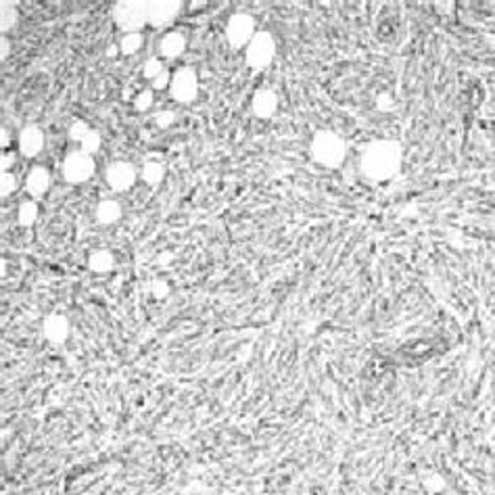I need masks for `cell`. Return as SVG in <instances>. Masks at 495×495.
I'll use <instances>...</instances> for the list:
<instances>
[{
	"instance_id": "obj_1",
	"label": "cell",
	"mask_w": 495,
	"mask_h": 495,
	"mask_svg": "<svg viewBox=\"0 0 495 495\" xmlns=\"http://www.w3.org/2000/svg\"><path fill=\"white\" fill-rule=\"evenodd\" d=\"M401 147L393 140L370 143L361 155V171L366 178L385 182L401 169Z\"/></svg>"
},
{
	"instance_id": "obj_2",
	"label": "cell",
	"mask_w": 495,
	"mask_h": 495,
	"mask_svg": "<svg viewBox=\"0 0 495 495\" xmlns=\"http://www.w3.org/2000/svg\"><path fill=\"white\" fill-rule=\"evenodd\" d=\"M312 157L324 167H339L347 157V145L339 134L322 130L312 140Z\"/></svg>"
},
{
	"instance_id": "obj_3",
	"label": "cell",
	"mask_w": 495,
	"mask_h": 495,
	"mask_svg": "<svg viewBox=\"0 0 495 495\" xmlns=\"http://www.w3.org/2000/svg\"><path fill=\"white\" fill-rule=\"evenodd\" d=\"M113 17L121 30L130 32H140L149 23V3H138V0H123L117 3L113 9Z\"/></svg>"
},
{
	"instance_id": "obj_4",
	"label": "cell",
	"mask_w": 495,
	"mask_h": 495,
	"mask_svg": "<svg viewBox=\"0 0 495 495\" xmlns=\"http://www.w3.org/2000/svg\"><path fill=\"white\" fill-rule=\"evenodd\" d=\"M274 52H276V42L272 34L257 32L255 38L249 42V46H246V65L255 72H262L272 63Z\"/></svg>"
},
{
	"instance_id": "obj_5",
	"label": "cell",
	"mask_w": 495,
	"mask_h": 495,
	"mask_svg": "<svg viewBox=\"0 0 495 495\" xmlns=\"http://www.w3.org/2000/svg\"><path fill=\"white\" fill-rule=\"evenodd\" d=\"M255 21L251 15L246 13H236L230 17L228 25H226V38L230 42L232 48H244L249 46V42L255 38Z\"/></svg>"
},
{
	"instance_id": "obj_6",
	"label": "cell",
	"mask_w": 495,
	"mask_h": 495,
	"mask_svg": "<svg viewBox=\"0 0 495 495\" xmlns=\"http://www.w3.org/2000/svg\"><path fill=\"white\" fill-rule=\"evenodd\" d=\"M169 92H171L173 101H178V103H184V105L193 103L197 98V94H199V78H197V74L191 67L178 70L171 76Z\"/></svg>"
},
{
	"instance_id": "obj_7",
	"label": "cell",
	"mask_w": 495,
	"mask_h": 495,
	"mask_svg": "<svg viewBox=\"0 0 495 495\" xmlns=\"http://www.w3.org/2000/svg\"><path fill=\"white\" fill-rule=\"evenodd\" d=\"M92 173H94L92 155L84 153V151H74L67 155V159L63 163V176L67 182L80 184V182H86Z\"/></svg>"
},
{
	"instance_id": "obj_8",
	"label": "cell",
	"mask_w": 495,
	"mask_h": 495,
	"mask_svg": "<svg viewBox=\"0 0 495 495\" xmlns=\"http://www.w3.org/2000/svg\"><path fill=\"white\" fill-rule=\"evenodd\" d=\"M105 178H107V184H109L113 191L121 193V191H128V189L134 187V182H136V169H134V165L128 163V161H117V163H111V165L107 167Z\"/></svg>"
},
{
	"instance_id": "obj_9",
	"label": "cell",
	"mask_w": 495,
	"mask_h": 495,
	"mask_svg": "<svg viewBox=\"0 0 495 495\" xmlns=\"http://www.w3.org/2000/svg\"><path fill=\"white\" fill-rule=\"evenodd\" d=\"M182 7L184 5L176 3V0H157V3H149V25H155V28L169 25L178 17Z\"/></svg>"
},
{
	"instance_id": "obj_10",
	"label": "cell",
	"mask_w": 495,
	"mask_h": 495,
	"mask_svg": "<svg viewBox=\"0 0 495 495\" xmlns=\"http://www.w3.org/2000/svg\"><path fill=\"white\" fill-rule=\"evenodd\" d=\"M44 147V134L36 126H28L19 134V151L23 157H36Z\"/></svg>"
},
{
	"instance_id": "obj_11",
	"label": "cell",
	"mask_w": 495,
	"mask_h": 495,
	"mask_svg": "<svg viewBox=\"0 0 495 495\" xmlns=\"http://www.w3.org/2000/svg\"><path fill=\"white\" fill-rule=\"evenodd\" d=\"M276 109H278V96H276L274 90L262 88V90L255 92V96H253V111H255L257 117L268 119V117H272L276 113Z\"/></svg>"
},
{
	"instance_id": "obj_12",
	"label": "cell",
	"mask_w": 495,
	"mask_h": 495,
	"mask_svg": "<svg viewBox=\"0 0 495 495\" xmlns=\"http://www.w3.org/2000/svg\"><path fill=\"white\" fill-rule=\"evenodd\" d=\"M48 187H50V173H48L46 167H34V169L28 173V178H25V189H28L30 195L40 197V195H44V193L48 191Z\"/></svg>"
},
{
	"instance_id": "obj_13",
	"label": "cell",
	"mask_w": 495,
	"mask_h": 495,
	"mask_svg": "<svg viewBox=\"0 0 495 495\" xmlns=\"http://www.w3.org/2000/svg\"><path fill=\"white\" fill-rule=\"evenodd\" d=\"M187 48V38H184L180 32H169L161 38L159 42V50L165 59H176L184 52Z\"/></svg>"
},
{
	"instance_id": "obj_14",
	"label": "cell",
	"mask_w": 495,
	"mask_h": 495,
	"mask_svg": "<svg viewBox=\"0 0 495 495\" xmlns=\"http://www.w3.org/2000/svg\"><path fill=\"white\" fill-rule=\"evenodd\" d=\"M121 218V205L113 199L101 201L96 207V220L101 224H115Z\"/></svg>"
},
{
	"instance_id": "obj_15",
	"label": "cell",
	"mask_w": 495,
	"mask_h": 495,
	"mask_svg": "<svg viewBox=\"0 0 495 495\" xmlns=\"http://www.w3.org/2000/svg\"><path fill=\"white\" fill-rule=\"evenodd\" d=\"M44 333L50 341H63L67 337V320L61 318V316L48 318V322L44 326Z\"/></svg>"
},
{
	"instance_id": "obj_16",
	"label": "cell",
	"mask_w": 495,
	"mask_h": 495,
	"mask_svg": "<svg viewBox=\"0 0 495 495\" xmlns=\"http://www.w3.org/2000/svg\"><path fill=\"white\" fill-rule=\"evenodd\" d=\"M165 176V165L161 161H147L145 163V169H143V180L147 184H151V187H157V184H161Z\"/></svg>"
},
{
	"instance_id": "obj_17",
	"label": "cell",
	"mask_w": 495,
	"mask_h": 495,
	"mask_svg": "<svg viewBox=\"0 0 495 495\" xmlns=\"http://www.w3.org/2000/svg\"><path fill=\"white\" fill-rule=\"evenodd\" d=\"M143 46V36L140 32H130V34H123L121 40H119V52L123 54H134L138 52Z\"/></svg>"
},
{
	"instance_id": "obj_18",
	"label": "cell",
	"mask_w": 495,
	"mask_h": 495,
	"mask_svg": "<svg viewBox=\"0 0 495 495\" xmlns=\"http://www.w3.org/2000/svg\"><path fill=\"white\" fill-rule=\"evenodd\" d=\"M0 9H3V11H0V28H3V32L7 34L17 23V9H15L13 3H7V0L3 5H0Z\"/></svg>"
},
{
	"instance_id": "obj_19",
	"label": "cell",
	"mask_w": 495,
	"mask_h": 495,
	"mask_svg": "<svg viewBox=\"0 0 495 495\" xmlns=\"http://www.w3.org/2000/svg\"><path fill=\"white\" fill-rule=\"evenodd\" d=\"M17 220L21 226L30 228L36 220H38V205L34 201H23L19 205V211H17Z\"/></svg>"
},
{
	"instance_id": "obj_20",
	"label": "cell",
	"mask_w": 495,
	"mask_h": 495,
	"mask_svg": "<svg viewBox=\"0 0 495 495\" xmlns=\"http://www.w3.org/2000/svg\"><path fill=\"white\" fill-rule=\"evenodd\" d=\"M90 268L94 272H107L113 268V255L109 251H96L92 257H90Z\"/></svg>"
},
{
	"instance_id": "obj_21",
	"label": "cell",
	"mask_w": 495,
	"mask_h": 495,
	"mask_svg": "<svg viewBox=\"0 0 495 495\" xmlns=\"http://www.w3.org/2000/svg\"><path fill=\"white\" fill-rule=\"evenodd\" d=\"M165 72V67H163V63H161V59H157V56H153V59H149L147 63H145V67H143V76L147 78V80H155V78H159L161 74Z\"/></svg>"
},
{
	"instance_id": "obj_22",
	"label": "cell",
	"mask_w": 495,
	"mask_h": 495,
	"mask_svg": "<svg viewBox=\"0 0 495 495\" xmlns=\"http://www.w3.org/2000/svg\"><path fill=\"white\" fill-rule=\"evenodd\" d=\"M88 132H90V128H88L86 121H74L72 128H70V138H72L74 143H80V145H82V140L88 136Z\"/></svg>"
},
{
	"instance_id": "obj_23",
	"label": "cell",
	"mask_w": 495,
	"mask_h": 495,
	"mask_svg": "<svg viewBox=\"0 0 495 495\" xmlns=\"http://www.w3.org/2000/svg\"><path fill=\"white\" fill-rule=\"evenodd\" d=\"M15 189H17V178L11 171H5L0 176V193H3V197H9L11 193H15Z\"/></svg>"
},
{
	"instance_id": "obj_24",
	"label": "cell",
	"mask_w": 495,
	"mask_h": 495,
	"mask_svg": "<svg viewBox=\"0 0 495 495\" xmlns=\"http://www.w3.org/2000/svg\"><path fill=\"white\" fill-rule=\"evenodd\" d=\"M98 149H101V134H98L96 130H90L88 136L82 140V151L88 153V155H92V153H96Z\"/></svg>"
},
{
	"instance_id": "obj_25",
	"label": "cell",
	"mask_w": 495,
	"mask_h": 495,
	"mask_svg": "<svg viewBox=\"0 0 495 495\" xmlns=\"http://www.w3.org/2000/svg\"><path fill=\"white\" fill-rule=\"evenodd\" d=\"M134 107H136V111H149L151 107H153V90H143V92H138L136 94V98H134Z\"/></svg>"
},
{
	"instance_id": "obj_26",
	"label": "cell",
	"mask_w": 495,
	"mask_h": 495,
	"mask_svg": "<svg viewBox=\"0 0 495 495\" xmlns=\"http://www.w3.org/2000/svg\"><path fill=\"white\" fill-rule=\"evenodd\" d=\"M173 119H176V115L171 113V111H161L157 117H155V123L159 128H169L171 123H173Z\"/></svg>"
},
{
	"instance_id": "obj_27",
	"label": "cell",
	"mask_w": 495,
	"mask_h": 495,
	"mask_svg": "<svg viewBox=\"0 0 495 495\" xmlns=\"http://www.w3.org/2000/svg\"><path fill=\"white\" fill-rule=\"evenodd\" d=\"M167 86H171V76H169V72L165 70L159 78L153 80V90H163V88H167Z\"/></svg>"
},
{
	"instance_id": "obj_28",
	"label": "cell",
	"mask_w": 495,
	"mask_h": 495,
	"mask_svg": "<svg viewBox=\"0 0 495 495\" xmlns=\"http://www.w3.org/2000/svg\"><path fill=\"white\" fill-rule=\"evenodd\" d=\"M13 163H15V155H13V153H5V155H3V165H0V167H3V173L9 171V167H11Z\"/></svg>"
},
{
	"instance_id": "obj_29",
	"label": "cell",
	"mask_w": 495,
	"mask_h": 495,
	"mask_svg": "<svg viewBox=\"0 0 495 495\" xmlns=\"http://www.w3.org/2000/svg\"><path fill=\"white\" fill-rule=\"evenodd\" d=\"M0 143H3V149L9 147V130H7V128H3V134H0Z\"/></svg>"
},
{
	"instance_id": "obj_30",
	"label": "cell",
	"mask_w": 495,
	"mask_h": 495,
	"mask_svg": "<svg viewBox=\"0 0 495 495\" xmlns=\"http://www.w3.org/2000/svg\"><path fill=\"white\" fill-rule=\"evenodd\" d=\"M7 54H9V42H7V38H3V52H0V56L7 59Z\"/></svg>"
},
{
	"instance_id": "obj_31",
	"label": "cell",
	"mask_w": 495,
	"mask_h": 495,
	"mask_svg": "<svg viewBox=\"0 0 495 495\" xmlns=\"http://www.w3.org/2000/svg\"><path fill=\"white\" fill-rule=\"evenodd\" d=\"M117 50H119V44H117V46H109V48H107V54H109V56H115Z\"/></svg>"
}]
</instances>
